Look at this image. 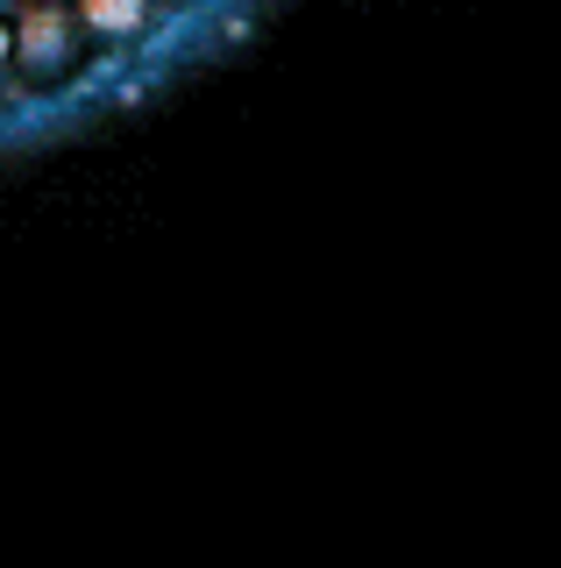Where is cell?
<instances>
[{
    "instance_id": "cell-1",
    "label": "cell",
    "mask_w": 561,
    "mask_h": 568,
    "mask_svg": "<svg viewBox=\"0 0 561 568\" xmlns=\"http://www.w3.org/2000/svg\"><path fill=\"white\" fill-rule=\"evenodd\" d=\"M14 58H22L29 79H58V71H72V58H79L72 14H64V8H29L22 22H14Z\"/></svg>"
},
{
    "instance_id": "cell-2",
    "label": "cell",
    "mask_w": 561,
    "mask_h": 568,
    "mask_svg": "<svg viewBox=\"0 0 561 568\" xmlns=\"http://www.w3.org/2000/svg\"><path fill=\"white\" fill-rule=\"evenodd\" d=\"M150 14V0H79V22L100 36H135Z\"/></svg>"
},
{
    "instance_id": "cell-3",
    "label": "cell",
    "mask_w": 561,
    "mask_h": 568,
    "mask_svg": "<svg viewBox=\"0 0 561 568\" xmlns=\"http://www.w3.org/2000/svg\"><path fill=\"white\" fill-rule=\"evenodd\" d=\"M14 58V29H0V64H8Z\"/></svg>"
}]
</instances>
